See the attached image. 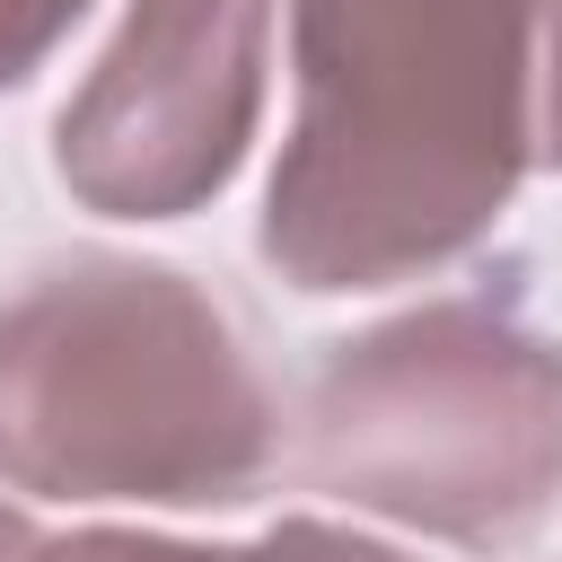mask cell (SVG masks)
I'll use <instances>...</instances> for the list:
<instances>
[{
	"label": "cell",
	"mask_w": 562,
	"mask_h": 562,
	"mask_svg": "<svg viewBox=\"0 0 562 562\" xmlns=\"http://www.w3.org/2000/svg\"><path fill=\"white\" fill-rule=\"evenodd\" d=\"M281 465L246 325L176 263L61 255L0 299V483L44 501L237 509Z\"/></svg>",
	"instance_id": "2"
},
{
	"label": "cell",
	"mask_w": 562,
	"mask_h": 562,
	"mask_svg": "<svg viewBox=\"0 0 562 562\" xmlns=\"http://www.w3.org/2000/svg\"><path fill=\"white\" fill-rule=\"evenodd\" d=\"M299 474L413 536H527L562 501V334L483 281L325 342L299 404Z\"/></svg>",
	"instance_id": "3"
},
{
	"label": "cell",
	"mask_w": 562,
	"mask_h": 562,
	"mask_svg": "<svg viewBox=\"0 0 562 562\" xmlns=\"http://www.w3.org/2000/svg\"><path fill=\"white\" fill-rule=\"evenodd\" d=\"M35 562H413L360 527L334 518H281L255 544H184V536H149V527H79V536H44Z\"/></svg>",
	"instance_id": "5"
},
{
	"label": "cell",
	"mask_w": 562,
	"mask_h": 562,
	"mask_svg": "<svg viewBox=\"0 0 562 562\" xmlns=\"http://www.w3.org/2000/svg\"><path fill=\"white\" fill-rule=\"evenodd\" d=\"M35 544H44V536H35L18 509H0V562H35Z\"/></svg>",
	"instance_id": "8"
},
{
	"label": "cell",
	"mask_w": 562,
	"mask_h": 562,
	"mask_svg": "<svg viewBox=\"0 0 562 562\" xmlns=\"http://www.w3.org/2000/svg\"><path fill=\"white\" fill-rule=\"evenodd\" d=\"M553 0H290V140L263 263L290 290H386L457 263L536 158Z\"/></svg>",
	"instance_id": "1"
},
{
	"label": "cell",
	"mask_w": 562,
	"mask_h": 562,
	"mask_svg": "<svg viewBox=\"0 0 562 562\" xmlns=\"http://www.w3.org/2000/svg\"><path fill=\"white\" fill-rule=\"evenodd\" d=\"M272 0H132L53 123V176L105 220L202 211L263 123Z\"/></svg>",
	"instance_id": "4"
},
{
	"label": "cell",
	"mask_w": 562,
	"mask_h": 562,
	"mask_svg": "<svg viewBox=\"0 0 562 562\" xmlns=\"http://www.w3.org/2000/svg\"><path fill=\"white\" fill-rule=\"evenodd\" d=\"M79 18H88V0H0V88H26Z\"/></svg>",
	"instance_id": "6"
},
{
	"label": "cell",
	"mask_w": 562,
	"mask_h": 562,
	"mask_svg": "<svg viewBox=\"0 0 562 562\" xmlns=\"http://www.w3.org/2000/svg\"><path fill=\"white\" fill-rule=\"evenodd\" d=\"M536 149L562 167V0L544 9V70H536Z\"/></svg>",
	"instance_id": "7"
}]
</instances>
